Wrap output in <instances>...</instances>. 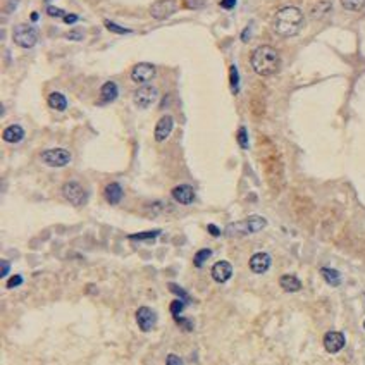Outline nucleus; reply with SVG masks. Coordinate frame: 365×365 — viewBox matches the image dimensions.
I'll list each match as a JSON object with an SVG mask.
<instances>
[{
	"label": "nucleus",
	"mask_w": 365,
	"mask_h": 365,
	"mask_svg": "<svg viewBox=\"0 0 365 365\" xmlns=\"http://www.w3.org/2000/svg\"><path fill=\"white\" fill-rule=\"evenodd\" d=\"M303 25V13L298 7H283L279 9L274 16L272 21V28L279 37L291 38L295 35H298V31L302 30Z\"/></svg>",
	"instance_id": "1"
},
{
	"label": "nucleus",
	"mask_w": 365,
	"mask_h": 365,
	"mask_svg": "<svg viewBox=\"0 0 365 365\" xmlns=\"http://www.w3.org/2000/svg\"><path fill=\"white\" fill-rule=\"evenodd\" d=\"M252 67L259 76H272L279 71L281 66V57H279V52L271 45H260L252 52V57H250Z\"/></svg>",
	"instance_id": "2"
},
{
	"label": "nucleus",
	"mask_w": 365,
	"mask_h": 365,
	"mask_svg": "<svg viewBox=\"0 0 365 365\" xmlns=\"http://www.w3.org/2000/svg\"><path fill=\"white\" fill-rule=\"evenodd\" d=\"M267 226V220L262 215H250V217L238 220V222H231L226 226L224 234L234 238V236H247V234H255V232L262 231Z\"/></svg>",
	"instance_id": "3"
},
{
	"label": "nucleus",
	"mask_w": 365,
	"mask_h": 365,
	"mask_svg": "<svg viewBox=\"0 0 365 365\" xmlns=\"http://www.w3.org/2000/svg\"><path fill=\"white\" fill-rule=\"evenodd\" d=\"M13 40L21 49H33L38 42V31L30 25H18L13 30Z\"/></svg>",
	"instance_id": "4"
},
{
	"label": "nucleus",
	"mask_w": 365,
	"mask_h": 365,
	"mask_svg": "<svg viewBox=\"0 0 365 365\" xmlns=\"http://www.w3.org/2000/svg\"><path fill=\"white\" fill-rule=\"evenodd\" d=\"M40 159L49 167H66L73 160V155L66 148H49V150L42 152Z\"/></svg>",
	"instance_id": "5"
},
{
	"label": "nucleus",
	"mask_w": 365,
	"mask_h": 365,
	"mask_svg": "<svg viewBox=\"0 0 365 365\" xmlns=\"http://www.w3.org/2000/svg\"><path fill=\"white\" fill-rule=\"evenodd\" d=\"M62 196L69 203H73L74 207L85 205L86 200H88L86 190L78 181H67V183H64V186H62Z\"/></svg>",
	"instance_id": "6"
},
{
	"label": "nucleus",
	"mask_w": 365,
	"mask_h": 365,
	"mask_svg": "<svg viewBox=\"0 0 365 365\" xmlns=\"http://www.w3.org/2000/svg\"><path fill=\"white\" fill-rule=\"evenodd\" d=\"M159 98V91L152 85H142L133 93V102L138 109H148L152 103H155Z\"/></svg>",
	"instance_id": "7"
},
{
	"label": "nucleus",
	"mask_w": 365,
	"mask_h": 365,
	"mask_svg": "<svg viewBox=\"0 0 365 365\" xmlns=\"http://www.w3.org/2000/svg\"><path fill=\"white\" fill-rule=\"evenodd\" d=\"M155 74H157V69H155L154 64L140 62V64H136L133 67V71H131V79H133L135 83H138V85H147L148 81H152V79L155 78Z\"/></svg>",
	"instance_id": "8"
},
{
	"label": "nucleus",
	"mask_w": 365,
	"mask_h": 365,
	"mask_svg": "<svg viewBox=\"0 0 365 365\" xmlns=\"http://www.w3.org/2000/svg\"><path fill=\"white\" fill-rule=\"evenodd\" d=\"M176 11H178V4H176V0H159V2H155L154 6L150 7V16L154 19L162 21V19L171 18Z\"/></svg>",
	"instance_id": "9"
},
{
	"label": "nucleus",
	"mask_w": 365,
	"mask_h": 365,
	"mask_svg": "<svg viewBox=\"0 0 365 365\" xmlns=\"http://www.w3.org/2000/svg\"><path fill=\"white\" fill-rule=\"evenodd\" d=\"M136 324H138L140 331L150 332L157 324V314L150 307H140L136 310Z\"/></svg>",
	"instance_id": "10"
},
{
	"label": "nucleus",
	"mask_w": 365,
	"mask_h": 365,
	"mask_svg": "<svg viewBox=\"0 0 365 365\" xmlns=\"http://www.w3.org/2000/svg\"><path fill=\"white\" fill-rule=\"evenodd\" d=\"M346 344V338H344L343 332L339 331H329L324 336V348L329 353H338L344 348Z\"/></svg>",
	"instance_id": "11"
},
{
	"label": "nucleus",
	"mask_w": 365,
	"mask_h": 365,
	"mask_svg": "<svg viewBox=\"0 0 365 365\" xmlns=\"http://www.w3.org/2000/svg\"><path fill=\"white\" fill-rule=\"evenodd\" d=\"M171 195L181 205H191L195 202V190L190 184H178L176 188H172Z\"/></svg>",
	"instance_id": "12"
},
{
	"label": "nucleus",
	"mask_w": 365,
	"mask_h": 365,
	"mask_svg": "<svg viewBox=\"0 0 365 365\" xmlns=\"http://www.w3.org/2000/svg\"><path fill=\"white\" fill-rule=\"evenodd\" d=\"M271 264H272L271 255L266 254V252H257L255 255H252L248 266H250V271L255 272V274H264V272L269 271Z\"/></svg>",
	"instance_id": "13"
},
{
	"label": "nucleus",
	"mask_w": 365,
	"mask_h": 365,
	"mask_svg": "<svg viewBox=\"0 0 365 365\" xmlns=\"http://www.w3.org/2000/svg\"><path fill=\"white\" fill-rule=\"evenodd\" d=\"M210 274H212V279H214L215 283L222 284V283H226V281L231 279L232 266L227 262V260H219V262H215L214 266H212Z\"/></svg>",
	"instance_id": "14"
},
{
	"label": "nucleus",
	"mask_w": 365,
	"mask_h": 365,
	"mask_svg": "<svg viewBox=\"0 0 365 365\" xmlns=\"http://www.w3.org/2000/svg\"><path fill=\"white\" fill-rule=\"evenodd\" d=\"M172 130H174V119L172 115H162L159 119L157 126H155V140L160 142H166L167 138L171 136Z\"/></svg>",
	"instance_id": "15"
},
{
	"label": "nucleus",
	"mask_w": 365,
	"mask_h": 365,
	"mask_svg": "<svg viewBox=\"0 0 365 365\" xmlns=\"http://www.w3.org/2000/svg\"><path fill=\"white\" fill-rule=\"evenodd\" d=\"M123 188L119 183H109L105 186V190H103V196H105V200L110 203V205H117L119 202L123 200Z\"/></svg>",
	"instance_id": "16"
},
{
	"label": "nucleus",
	"mask_w": 365,
	"mask_h": 365,
	"mask_svg": "<svg viewBox=\"0 0 365 365\" xmlns=\"http://www.w3.org/2000/svg\"><path fill=\"white\" fill-rule=\"evenodd\" d=\"M2 138H4V142H7V143H19V142H23V138H25V130H23L19 124H11V126H7L6 130H4Z\"/></svg>",
	"instance_id": "17"
},
{
	"label": "nucleus",
	"mask_w": 365,
	"mask_h": 365,
	"mask_svg": "<svg viewBox=\"0 0 365 365\" xmlns=\"http://www.w3.org/2000/svg\"><path fill=\"white\" fill-rule=\"evenodd\" d=\"M119 95V88L114 81H107L103 83L102 88H100V102L102 103H110L117 98Z\"/></svg>",
	"instance_id": "18"
},
{
	"label": "nucleus",
	"mask_w": 365,
	"mask_h": 365,
	"mask_svg": "<svg viewBox=\"0 0 365 365\" xmlns=\"http://www.w3.org/2000/svg\"><path fill=\"white\" fill-rule=\"evenodd\" d=\"M279 284L286 293H296V291L302 290V283H300V279L296 278V276H291V274L281 276Z\"/></svg>",
	"instance_id": "19"
},
{
	"label": "nucleus",
	"mask_w": 365,
	"mask_h": 365,
	"mask_svg": "<svg viewBox=\"0 0 365 365\" xmlns=\"http://www.w3.org/2000/svg\"><path fill=\"white\" fill-rule=\"evenodd\" d=\"M47 102H49L50 109H54V110L64 112L67 109V98L64 97L61 91H52V93L49 95V100H47Z\"/></svg>",
	"instance_id": "20"
},
{
	"label": "nucleus",
	"mask_w": 365,
	"mask_h": 365,
	"mask_svg": "<svg viewBox=\"0 0 365 365\" xmlns=\"http://www.w3.org/2000/svg\"><path fill=\"white\" fill-rule=\"evenodd\" d=\"M320 274H322V278L326 279V283L331 284V286H339L341 284V274L336 271V269L322 267L320 269Z\"/></svg>",
	"instance_id": "21"
},
{
	"label": "nucleus",
	"mask_w": 365,
	"mask_h": 365,
	"mask_svg": "<svg viewBox=\"0 0 365 365\" xmlns=\"http://www.w3.org/2000/svg\"><path fill=\"white\" fill-rule=\"evenodd\" d=\"M341 6L350 13H358L365 7V0H341Z\"/></svg>",
	"instance_id": "22"
},
{
	"label": "nucleus",
	"mask_w": 365,
	"mask_h": 365,
	"mask_svg": "<svg viewBox=\"0 0 365 365\" xmlns=\"http://www.w3.org/2000/svg\"><path fill=\"white\" fill-rule=\"evenodd\" d=\"M160 234V231H147V232H138V234H130L128 238L133 239V241H154L155 238Z\"/></svg>",
	"instance_id": "23"
},
{
	"label": "nucleus",
	"mask_w": 365,
	"mask_h": 365,
	"mask_svg": "<svg viewBox=\"0 0 365 365\" xmlns=\"http://www.w3.org/2000/svg\"><path fill=\"white\" fill-rule=\"evenodd\" d=\"M210 257H212V250H208V248H202V250H198L195 254V259H193L195 267H202L203 264H205V260H208Z\"/></svg>",
	"instance_id": "24"
},
{
	"label": "nucleus",
	"mask_w": 365,
	"mask_h": 365,
	"mask_svg": "<svg viewBox=\"0 0 365 365\" xmlns=\"http://www.w3.org/2000/svg\"><path fill=\"white\" fill-rule=\"evenodd\" d=\"M329 9H331V4H329V2H319L314 7V9H312V18H315V19L322 18V16L326 14Z\"/></svg>",
	"instance_id": "25"
},
{
	"label": "nucleus",
	"mask_w": 365,
	"mask_h": 365,
	"mask_svg": "<svg viewBox=\"0 0 365 365\" xmlns=\"http://www.w3.org/2000/svg\"><path fill=\"white\" fill-rule=\"evenodd\" d=\"M103 25H105L107 30L112 31V33H117V35H128V33H131V30H128V28H123V26L115 25V23L109 21V19H105V21H103Z\"/></svg>",
	"instance_id": "26"
},
{
	"label": "nucleus",
	"mask_w": 365,
	"mask_h": 365,
	"mask_svg": "<svg viewBox=\"0 0 365 365\" xmlns=\"http://www.w3.org/2000/svg\"><path fill=\"white\" fill-rule=\"evenodd\" d=\"M229 76H231V88L234 93H238L239 90V74H238V69H236V66L232 64L231 69H229Z\"/></svg>",
	"instance_id": "27"
},
{
	"label": "nucleus",
	"mask_w": 365,
	"mask_h": 365,
	"mask_svg": "<svg viewBox=\"0 0 365 365\" xmlns=\"http://www.w3.org/2000/svg\"><path fill=\"white\" fill-rule=\"evenodd\" d=\"M184 305H186V302H181V300H174V302L171 303V314L174 319L176 317H179V314H183Z\"/></svg>",
	"instance_id": "28"
},
{
	"label": "nucleus",
	"mask_w": 365,
	"mask_h": 365,
	"mask_svg": "<svg viewBox=\"0 0 365 365\" xmlns=\"http://www.w3.org/2000/svg\"><path fill=\"white\" fill-rule=\"evenodd\" d=\"M238 143L241 145V148H245V150L248 148V133H247V128L245 126H241L238 130Z\"/></svg>",
	"instance_id": "29"
},
{
	"label": "nucleus",
	"mask_w": 365,
	"mask_h": 365,
	"mask_svg": "<svg viewBox=\"0 0 365 365\" xmlns=\"http://www.w3.org/2000/svg\"><path fill=\"white\" fill-rule=\"evenodd\" d=\"M47 14L52 16V18H66V13H64L62 9H57V7H54V6H49L47 7Z\"/></svg>",
	"instance_id": "30"
},
{
	"label": "nucleus",
	"mask_w": 365,
	"mask_h": 365,
	"mask_svg": "<svg viewBox=\"0 0 365 365\" xmlns=\"http://www.w3.org/2000/svg\"><path fill=\"white\" fill-rule=\"evenodd\" d=\"M171 291L172 293H176V295H178V296H181V298H183V302H190V298H188V295H186V291H184V290H181V288H179L178 286V284H171Z\"/></svg>",
	"instance_id": "31"
},
{
	"label": "nucleus",
	"mask_w": 365,
	"mask_h": 365,
	"mask_svg": "<svg viewBox=\"0 0 365 365\" xmlns=\"http://www.w3.org/2000/svg\"><path fill=\"white\" fill-rule=\"evenodd\" d=\"M23 284V276H13V278L9 279V283L6 284L9 290H13V288H18V286H21Z\"/></svg>",
	"instance_id": "32"
},
{
	"label": "nucleus",
	"mask_w": 365,
	"mask_h": 365,
	"mask_svg": "<svg viewBox=\"0 0 365 365\" xmlns=\"http://www.w3.org/2000/svg\"><path fill=\"white\" fill-rule=\"evenodd\" d=\"M188 9H202L205 7V0H186Z\"/></svg>",
	"instance_id": "33"
},
{
	"label": "nucleus",
	"mask_w": 365,
	"mask_h": 365,
	"mask_svg": "<svg viewBox=\"0 0 365 365\" xmlns=\"http://www.w3.org/2000/svg\"><path fill=\"white\" fill-rule=\"evenodd\" d=\"M166 365H184V363L178 355L171 353V355H167V358H166Z\"/></svg>",
	"instance_id": "34"
},
{
	"label": "nucleus",
	"mask_w": 365,
	"mask_h": 365,
	"mask_svg": "<svg viewBox=\"0 0 365 365\" xmlns=\"http://www.w3.org/2000/svg\"><path fill=\"white\" fill-rule=\"evenodd\" d=\"M176 320H178L179 326H183L186 331H191V329H193V324H191L190 319H181V317H176Z\"/></svg>",
	"instance_id": "35"
},
{
	"label": "nucleus",
	"mask_w": 365,
	"mask_h": 365,
	"mask_svg": "<svg viewBox=\"0 0 365 365\" xmlns=\"http://www.w3.org/2000/svg\"><path fill=\"white\" fill-rule=\"evenodd\" d=\"M236 2H238V0H220V7L226 11H231L236 7Z\"/></svg>",
	"instance_id": "36"
},
{
	"label": "nucleus",
	"mask_w": 365,
	"mask_h": 365,
	"mask_svg": "<svg viewBox=\"0 0 365 365\" xmlns=\"http://www.w3.org/2000/svg\"><path fill=\"white\" fill-rule=\"evenodd\" d=\"M11 271V264L7 260H2V266H0V278H6Z\"/></svg>",
	"instance_id": "37"
},
{
	"label": "nucleus",
	"mask_w": 365,
	"mask_h": 365,
	"mask_svg": "<svg viewBox=\"0 0 365 365\" xmlns=\"http://www.w3.org/2000/svg\"><path fill=\"white\" fill-rule=\"evenodd\" d=\"M78 19H79V16H76V14H66V18H64L62 21L66 23V25H74Z\"/></svg>",
	"instance_id": "38"
},
{
	"label": "nucleus",
	"mask_w": 365,
	"mask_h": 365,
	"mask_svg": "<svg viewBox=\"0 0 365 365\" xmlns=\"http://www.w3.org/2000/svg\"><path fill=\"white\" fill-rule=\"evenodd\" d=\"M66 38L76 40V42H78V40H81V38H83V33H81V31H71V33H67V35H66Z\"/></svg>",
	"instance_id": "39"
},
{
	"label": "nucleus",
	"mask_w": 365,
	"mask_h": 365,
	"mask_svg": "<svg viewBox=\"0 0 365 365\" xmlns=\"http://www.w3.org/2000/svg\"><path fill=\"white\" fill-rule=\"evenodd\" d=\"M207 229H208V232H210L212 236H215V238H217V236H220V229H219L217 226H214V224H208Z\"/></svg>",
	"instance_id": "40"
},
{
	"label": "nucleus",
	"mask_w": 365,
	"mask_h": 365,
	"mask_svg": "<svg viewBox=\"0 0 365 365\" xmlns=\"http://www.w3.org/2000/svg\"><path fill=\"white\" fill-rule=\"evenodd\" d=\"M31 19H33V21H38V14L33 13V14H31Z\"/></svg>",
	"instance_id": "41"
},
{
	"label": "nucleus",
	"mask_w": 365,
	"mask_h": 365,
	"mask_svg": "<svg viewBox=\"0 0 365 365\" xmlns=\"http://www.w3.org/2000/svg\"><path fill=\"white\" fill-rule=\"evenodd\" d=\"M363 327H365V320H363Z\"/></svg>",
	"instance_id": "42"
}]
</instances>
